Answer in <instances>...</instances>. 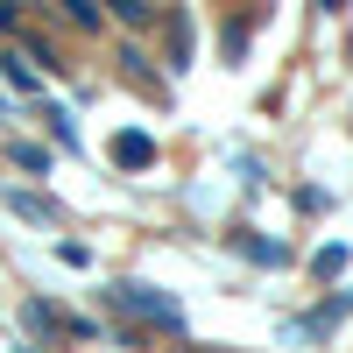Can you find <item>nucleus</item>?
I'll return each mask as SVG.
<instances>
[{"mask_svg": "<svg viewBox=\"0 0 353 353\" xmlns=\"http://www.w3.org/2000/svg\"><path fill=\"white\" fill-rule=\"evenodd\" d=\"M106 297L121 304V311L134 318V325H156V332H184V304H176V297H163L156 283H134V276H128V283H113Z\"/></svg>", "mask_w": 353, "mask_h": 353, "instance_id": "1", "label": "nucleus"}, {"mask_svg": "<svg viewBox=\"0 0 353 353\" xmlns=\"http://www.w3.org/2000/svg\"><path fill=\"white\" fill-rule=\"evenodd\" d=\"M21 325H28V332H57V339H92V332H99L92 318H78V311H57L50 297H28V304H21Z\"/></svg>", "mask_w": 353, "mask_h": 353, "instance_id": "2", "label": "nucleus"}, {"mask_svg": "<svg viewBox=\"0 0 353 353\" xmlns=\"http://www.w3.org/2000/svg\"><path fill=\"white\" fill-rule=\"evenodd\" d=\"M156 163V134L149 128H121L113 134V170H149Z\"/></svg>", "mask_w": 353, "mask_h": 353, "instance_id": "3", "label": "nucleus"}, {"mask_svg": "<svg viewBox=\"0 0 353 353\" xmlns=\"http://www.w3.org/2000/svg\"><path fill=\"white\" fill-rule=\"evenodd\" d=\"M346 311H353V290H339V297H325V304H318L311 318H297V325H290V339H325V332L339 325Z\"/></svg>", "mask_w": 353, "mask_h": 353, "instance_id": "4", "label": "nucleus"}, {"mask_svg": "<svg viewBox=\"0 0 353 353\" xmlns=\"http://www.w3.org/2000/svg\"><path fill=\"white\" fill-rule=\"evenodd\" d=\"M346 261H353V248L332 241V248H318V254H311V276H318V283H339V276H346Z\"/></svg>", "mask_w": 353, "mask_h": 353, "instance_id": "5", "label": "nucleus"}, {"mask_svg": "<svg viewBox=\"0 0 353 353\" xmlns=\"http://www.w3.org/2000/svg\"><path fill=\"white\" fill-rule=\"evenodd\" d=\"M64 21L78 28V36H99V28H106V8H99V0H64Z\"/></svg>", "mask_w": 353, "mask_h": 353, "instance_id": "6", "label": "nucleus"}, {"mask_svg": "<svg viewBox=\"0 0 353 353\" xmlns=\"http://www.w3.org/2000/svg\"><path fill=\"white\" fill-rule=\"evenodd\" d=\"M233 248H241V254H254L261 261V269H283V261H290V248H276V241H254V233L241 226V233H233Z\"/></svg>", "mask_w": 353, "mask_h": 353, "instance_id": "7", "label": "nucleus"}, {"mask_svg": "<svg viewBox=\"0 0 353 353\" xmlns=\"http://www.w3.org/2000/svg\"><path fill=\"white\" fill-rule=\"evenodd\" d=\"M8 205H14V212H28V219H43V226L57 219V205H50L43 191H21V184H8Z\"/></svg>", "mask_w": 353, "mask_h": 353, "instance_id": "8", "label": "nucleus"}, {"mask_svg": "<svg viewBox=\"0 0 353 353\" xmlns=\"http://www.w3.org/2000/svg\"><path fill=\"white\" fill-rule=\"evenodd\" d=\"M0 78H8L21 99H36V92H43V85H36V71H21V50H14V57H0Z\"/></svg>", "mask_w": 353, "mask_h": 353, "instance_id": "9", "label": "nucleus"}, {"mask_svg": "<svg viewBox=\"0 0 353 353\" xmlns=\"http://www.w3.org/2000/svg\"><path fill=\"white\" fill-rule=\"evenodd\" d=\"M43 121H50V134H57V149H78V128H71V113H57V106H43Z\"/></svg>", "mask_w": 353, "mask_h": 353, "instance_id": "10", "label": "nucleus"}, {"mask_svg": "<svg viewBox=\"0 0 353 353\" xmlns=\"http://www.w3.org/2000/svg\"><path fill=\"white\" fill-rule=\"evenodd\" d=\"M113 14H121V21H134V28H149V21H156V8H149V0H113Z\"/></svg>", "mask_w": 353, "mask_h": 353, "instance_id": "11", "label": "nucleus"}, {"mask_svg": "<svg viewBox=\"0 0 353 353\" xmlns=\"http://www.w3.org/2000/svg\"><path fill=\"white\" fill-rule=\"evenodd\" d=\"M14 163H21V170H36V176H43V170H50V149H21V141H14Z\"/></svg>", "mask_w": 353, "mask_h": 353, "instance_id": "12", "label": "nucleus"}, {"mask_svg": "<svg viewBox=\"0 0 353 353\" xmlns=\"http://www.w3.org/2000/svg\"><path fill=\"white\" fill-rule=\"evenodd\" d=\"M0 36H21V14L8 8V0H0Z\"/></svg>", "mask_w": 353, "mask_h": 353, "instance_id": "13", "label": "nucleus"}, {"mask_svg": "<svg viewBox=\"0 0 353 353\" xmlns=\"http://www.w3.org/2000/svg\"><path fill=\"white\" fill-rule=\"evenodd\" d=\"M14 353H36V346H14Z\"/></svg>", "mask_w": 353, "mask_h": 353, "instance_id": "14", "label": "nucleus"}]
</instances>
